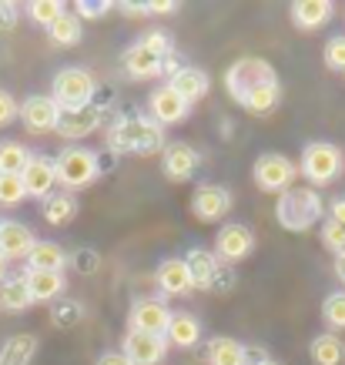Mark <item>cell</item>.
Wrapping results in <instances>:
<instances>
[{
    "mask_svg": "<svg viewBox=\"0 0 345 365\" xmlns=\"http://www.w3.org/2000/svg\"><path fill=\"white\" fill-rule=\"evenodd\" d=\"M165 128L141 114L118 118L108 128V148L114 155H155V151H165Z\"/></svg>",
    "mask_w": 345,
    "mask_h": 365,
    "instance_id": "obj_1",
    "label": "cell"
},
{
    "mask_svg": "<svg viewBox=\"0 0 345 365\" xmlns=\"http://www.w3.org/2000/svg\"><path fill=\"white\" fill-rule=\"evenodd\" d=\"M325 215V201L319 198V191L312 185H292L289 191L279 195V205H275V218L285 232H309L315 228V222H322Z\"/></svg>",
    "mask_w": 345,
    "mask_h": 365,
    "instance_id": "obj_2",
    "label": "cell"
},
{
    "mask_svg": "<svg viewBox=\"0 0 345 365\" xmlns=\"http://www.w3.org/2000/svg\"><path fill=\"white\" fill-rule=\"evenodd\" d=\"M94 78L91 71L84 67H64L54 74V84H51V98L54 104L61 108V114H71V111H81V108H91L94 104Z\"/></svg>",
    "mask_w": 345,
    "mask_h": 365,
    "instance_id": "obj_3",
    "label": "cell"
},
{
    "mask_svg": "<svg viewBox=\"0 0 345 365\" xmlns=\"http://www.w3.org/2000/svg\"><path fill=\"white\" fill-rule=\"evenodd\" d=\"M54 175H57V185H64L67 191L88 188L91 181L101 175L98 151L71 144V148H64V151L54 158Z\"/></svg>",
    "mask_w": 345,
    "mask_h": 365,
    "instance_id": "obj_4",
    "label": "cell"
},
{
    "mask_svg": "<svg viewBox=\"0 0 345 365\" xmlns=\"http://www.w3.org/2000/svg\"><path fill=\"white\" fill-rule=\"evenodd\" d=\"M342 168H345V158H342V151H339L332 141H309L305 148H302L299 171L312 181V188L332 185L335 178L342 175Z\"/></svg>",
    "mask_w": 345,
    "mask_h": 365,
    "instance_id": "obj_5",
    "label": "cell"
},
{
    "mask_svg": "<svg viewBox=\"0 0 345 365\" xmlns=\"http://www.w3.org/2000/svg\"><path fill=\"white\" fill-rule=\"evenodd\" d=\"M295 175H299V168L292 165L285 155H279V151H265L255 161V168H252V178H255L258 191H265V195L289 191L295 185Z\"/></svg>",
    "mask_w": 345,
    "mask_h": 365,
    "instance_id": "obj_6",
    "label": "cell"
},
{
    "mask_svg": "<svg viewBox=\"0 0 345 365\" xmlns=\"http://www.w3.org/2000/svg\"><path fill=\"white\" fill-rule=\"evenodd\" d=\"M262 84H279V74L275 67L262 61V57H238L228 71H225V88L232 98H238L242 91L262 88Z\"/></svg>",
    "mask_w": 345,
    "mask_h": 365,
    "instance_id": "obj_7",
    "label": "cell"
},
{
    "mask_svg": "<svg viewBox=\"0 0 345 365\" xmlns=\"http://www.w3.org/2000/svg\"><path fill=\"white\" fill-rule=\"evenodd\" d=\"M252 252H255V232L248 225L228 222L222 225V232L215 235V258H222L225 265L245 262Z\"/></svg>",
    "mask_w": 345,
    "mask_h": 365,
    "instance_id": "obj_8",
    "label": "cell"
},
{
    "mask_svg": "<svg viewBox=\"0 0 345 365\" xmlns=\"http://www.w3.org/2000/svg\"><path fill=\"white\" fill-rule=\"evenodd\" d=\"M201 168L198 148L188 141H168L161 151V175L168 181H191Z\"/></svg>",
    "mask_w": 345,
    "mask_h": 365,
    "instance_id": "obj_9",
    "label": "cell"
},
{
    "mask_svg": "<svg viewBox=\"0 0 345 365\" xmlns=\"http://www.w3.org/2000/svg\"><path fill=\"white\" fill-rule=\"evenodd\" d=\"M175 312L168 309L161 299H138L128 312V332H145V335H161L165 339L168 322Z\"/></svg>",
    "mask_w": 345,
    "mask_h": 365,
    "instance_id": "obj_10",
    "label": "cell"
},
{
    "mask_svg": "<svg viewBox=\"0 0 345 365\" xmlns=\"http://www.w3.org/2000/svg\"><path fill=\"white\" fill-rule=\"evenodd\" d=\"M24 128L31 134H47V131H57V121H61V108L54 104L51 94H31V98L21 104V114Z\"/></svg>",
    "mask_w": 345,
    "mask_h": 365,
    "instance_id": "obj_11",
    "label": "cell"
},
{
    "mask_svg": "<svg viewBox=\"0 0 345 365\" xmlns=\"http://www.w3.org/2000/svg\"><path fill=\"white\" fill-rule=\"evenodd\" d=\"M228 211H232V195L222 185H201L191 195V215L198 222H222Z\"/></svg>",
    "mask_w": 345,
    "mask_h": 365,
    "instance_id": "obj_12",
    "label": "cell"
},
{
    "mask_svg": "<svg viewBox=\"0 0 345 365\" xmlns=\"http://www.w3.org/2000/svg\"><path fill=\"white\" fill-rule=\"evenodd\" d=\"M121 352L131 359V365H161L168 355V339L145 335V332H128Z\"/></svg>",
    "mask_w": 345,
    "mask_h": 365,
    "instance_id": "obj_13",
    "label": "cell"
},
{
    "mask_svg": "<svg viewBox=\"0 0 345 365\" xmlns=\"http://www.w3.org/2000/svg\"><path fill=\"white\" fill-rule=\"evenodd\" d=\"M148 108H151V121L161 124V128H168V124H181L191 114V104H185V101L168 88V84L155 88V94L148 98Z\"/></svg>",
    "mask_w": 345,
    "mask_h": 365,
    "instance_id": "obj_14",
    "label": "cell"
},
{
    "mask_svg": "<svg viewBox=\"0 0 345 365\" xmlns=\"http://www.w3.org/2000/svg\"><path fill=\"white\" fill-rule=\"evenodd\" d=\"M24 191H27V198H41L44 201L47 195H54V185H57V175H54V161L51 158H41L34 155L24 168Z\"/></svg>",
    "mask_w": 345,
    "mask_h": 365,
    "instance_id": "obj_15",
    "label": "cell"
},
{
    "mask_svg": "<svg viewBox=\"0 0 345 365\" xmlns=\"http://www.w3.org/2000/svg\"><path fill=\"white\" fill-rule=\"evenodd\" d=\"M101 124H104V108L91 104V108H81V111L61 114V121H57V134H61L64 141H81V138H88V134L98 131Z\"/></svg>",
    "mask_w": 345,
    "mask_h": 365,
    "instance_id": "obj_16",
    "label": "cell"
},
{
    "mask_svg": "<svg viewBox=\"0 0 345 365\" xmlns=\"http://www.w3.org/2000/svg\"><path fill=\"white\" fill-rule=\"evenodd\" d=\"M24 285H27L31 305H47L64 295L67 278L64 272H24Z\"/></svg>",
    "mask_w": 345,
    "mask_h": 365,
    "instance_id": "obj_17",
    "label": "cell"
},
{
    "mask_svg": "<svg viewBox=\"0 0 345 365\" xmlns=\"http://www.w3.org/2000/svg\"><path fill=\"white\" fill-rule=\"evenodd\" d=\"M168 88L175 91L185 104H195V101H201L212 91V81H208V74H205L201 67H175Z\"/></svg>",
    "mask_w": 345,
    "mask_h": 365,
    "instance_id": "obj_18",
    "label": "cell"
},
{
    "mask_svg": "<svg viewBox=\"0 0 345 365\" xmlns=\"http://www.w3.org/2000/svg\"><path fill=\"white\" fill-rule=\"evenodd\" d=\"M121 64H124V71H128V78L131 81H148V78H158V74H161L165 61H161L158 54H151V51L138 41V44H131L128 51H124Z\"/></svg>",
    "mask_w": 345,
    "mask_h": 365,
    "instance_id": "obj_19",
    "label": "cell"
},
{
    "mask_svg": "<svg viewBox=\"0 0 345 365\" xmlns=\"http://www.w3.org/2000/svg\"><path fill=\"white\" fill-rule=\"evenodd\" d=\"M34 248V232L21 222H0V258H27V252Z\"/></svg>",
    "mask_w": 345,
    "mask_h": 365,
    "instance_id": "obj_20",
    "label": "cell"
},
{
    "mask_svg": "<svg viewBox=\"0 0 345 365\" xmlns=\"http://www.w3.org/2000/svg\"><path fill=\"white\" fill-rule=\"evenodd\" d=\"M332 4L329 0H295L292 4V24L299 31H319L332 21Z\"/></svg>",
    "mask_w": 345,
    "mask_h": 365,
    "instance_id": "obj_21",
    "label": "cell"
},
{
    "mask_svg": "<svg viewBox=\"0 0 345 365\" xmlns=\"http://www.w3.org/2000/svg\"><path fill=\"white\" fill-rule=\"evenodd\" d=\"M185 265H188V275H191V285L195 288H215V282H218V258H215V252H208V248H191L188 255H185Z\"/></svg>",
    "mask_w": 345,
    "mask_h": 365,
    "instance_id": "obj_22",
    "label": "cell"
},
{
    "mask_svg": "<svg viewBox=\"0 0 345 365\" xmlns=\"http://www.w3.org/2000/svg\"><path fill=\"white\" fill-rule=\"evenodd\" d=\"M158 288H161L165 295H188V292H195L185 258H165V262L158 265Z\"/></svg>",
    "mask_w": 345,
    "mask_h": 365,
    "instance_id": "obj_23",
    "label": "cell"
},
{
    "mask_svg": "<svg viewBox=\"0 0 345 365\" xmlns=\"http://www.w3.org/2000/svg\"><path fill=\"white\" fill-rule=\"evenodd\" d=\"M168 345H178V349H195L201 342V322L188 312H175L171 322H168V332H165Z\"/></svg>",
    "mask_w": 345,
    "mask_h": 365,
    "instance_id": "obj_24",
    "label": "cell"
},
{
    "mask_svg": "<svg viewBox=\"0 0 345 365\" xmlns=\"http://www.w3.org/2000/svg\"><path fill=\"white\" fill-rule=\"evenodd\" d=\"M67 252L54 242H34L27 252V272H64Z\"/></svg>",
    "mask_w": 345,
    "mask_h": 365,
    "instance_id": "obj_25",
    "label": "cell"
},
{
    "mask_svg": "<svg viewBox=\"0 0 345 365\" xmlns=\"http://www.w3.org/2000/svg\"><path fill=\"white\" fill-rule=\"evenodd\" d=\"M235 101H238L248 114H272L282 101V84H262V88L242 91Z\"/></svg>",
    "mask_w": 345,
    "mask_h": 365,
    "instance_id": "obj_26",
    "label": "cell"
},
{
    "mask_svg": "<svg viewBox=\"0 0 345 365\" xmlns=\"http://www.w3.org/2000/svg\"><path fill=\"white\" fill-rule=\"evenodd\" d=\"M37 355V335L21 332L0 345V365H31Z\"/></svg>",
    "mask_w": 345,
    "mask_h": 365,
    "instance_id": "obj_27",
    "label": "cell"
},
{
    "mask_svg": "<svg viewBox=\"0 0 345 365\" xmlns=\"http://www.w3.org/2000/svg\"><path fill=\"white\" fill-rule=\"evenodd\" d=\"M309 355H312L315 365H342L345 342L335 332H322V335H315V339H312V345H309Z\"/></svg>",
    "mask_w": 345,
    "mask_h": 365,
    "instance_id": "obj_28",
    "label": "cell"
},
{
    "mask_svg": "<svg viewBox=\"0 0 345 365\" xmlns=\"http://www.w3.org/2000/svg\"><path fill=\"white\" fill-rule=\"evenodd\" d=\"M47 37H51V44H57V47H74L81 37H84V24H81L78 14L67 11L47 27Z\"/></svg>",
    "mask_w": 345,
    "mask_h": 365,
    "instance_id": "obj_29",
    "label": "cell"
},
{
    "mask_svg": "<svg viewBox=\"0 0 345 365\" xmlns=\"http://www.w3.org/2000/svg\"><path fill=\"white\" fill-rule=\"evenodd\" d=\"M208 362L212 365H245V345L228 339V335H215L208 342Z\"/></svg>",
    "mask_w": 345,
    "mask_h": 365,
    "instance_id": "obj_30",
    "label": "cell"
},
{
    "mask_svg": "<svg viewBox=\"0 0 345 365\" xmlns=\"http://www.w3.org/2000/svg\"><path fill=\"white\" fill-rule=\"evenodd\" d=\"M78 215V198L71 191H61V195H47L44 198V222L47 225H67L74 222Z\"/></svg>",
    "mask_w": 345,
    "mask_h": 365,
    "instance_id": "obj_31",
    "label": "cell"
},
{
    "mask_svg": "<svg viewBox=\"0 0 345 365\" xmlns=\"http://www.w3.org/2000/svg\"><path fill=\"white\" fill-rule=\"evenodd\" d=\"M31 309V295H27V285L21 278H4L0 282V312H24Z\"/></svg>",
    "mask_w": 345,
    "mask_h": 365,
    "instance_id": "obj_32",
    "label": "cell"
},
{
    "mask_svg": "<svg viewBox=\"0 0 345 365\" xmlns=\"http://www.w3.org/2000/svg\"><path fill=\"white\" fill-rule=\"evenodd\" d=\"M31 151L17 141H0V175H24V168L31 161Z\"/></svg>",
    "mask_w": 345,
    "mask_h": 365,
    "instance_id": "obj_33",
    "label": "cell"
},
{
    "mask_svg": "<svg viewBox=\"0 0 345 365\" xmlns=\"http://www.w3.org/2000/svg\"><path fill=\"white\" fill-rule=\"evenodd\" d=\"M27 14H31V21L37 24V27H44L47 31L61 14H67V7L61 4V0H34L31 7H27Z\"/></svg>",
    "mask_w": 345,
    "mask_h": 365,
    "instance_id": "obj_34",
    "label": "cell"
},
{
    "mask_svg": "<svg viewBox=\"0 0 345 365\" xmlns=\"http://www.w3.org/2000/svg\"><path fill=\"white\" fill-rule=\"evenodd\" d=\"M322 319L332 332L345 329V292H332V295L322 302Z\"/></svg>",
    "mask_w": 345,
    "mask_h": 365,
    "instance_id": "obj_35",
    "label": "cell"
},
{
    "mask_svg": "<svg viewBox=\"0 0 345 365\" xmlns=\"http://www.w3.org/2000/svg\"><path fill=\"white\" fill-rule=\"evenodd\" d=\"M81 315H84V305L81 302H57L54 312H51V322H54L57 329H71V325H78Z\"/></svg>",
    "mask_w": 345,
    "mask_h": 365,
    "instance_id": "obj_36",
    "label": "cell"
},
{
    "mask_svg": "<svg viewBox=\"0 0 345 365\" xmlns=\"http://www.w3.org/2000/svg\"><path fill=\"white\" fill-rule=\"evenodd\" d=\"M27 198V191H24V181L17 175H0V205L4 208H14V205H21Z\"/></svg>",
    "mask_w": 345,
    "mask_h": 365,
    "instance_id": "obj_37",
    "label": "cell"
},
{
    "mask_svg": "<svg viewBox=\"0 0 345 365\" xmlns=\"http://www.w3.org/2000/svg\"><path fill=\"white\" fill-rule=\"evenodd\" d=\"M322 245L329 248V252H345V225L332 222V218H325L322 222Z\"/></svg>",
    "mask_w": 345,
    "mask_h": 365,
    "instance_id": "obj_38",
    "label": "cell"
},
{
    "mask_svg": "<svg viewBox=\"0 0 345 365\" xmlns=\"http://www.w3.org/2000/svg\"><path fill=\"white\" fill-rule=\"evenodd\" d=\"M325 67L335 71V74H345V37L342 34L325 44Z\"/></svg>",
    "mask_w": 345,
    "mask_h": 365,
    "instance_id": "obj_39",
    "label": "cell"
},
{
    "mask_svg": "<svg viewBox=\"0 0 345 365\" xmlns=\"http://www.w3.org/2000/svg\"><path fill=\"white\" fill-rule=\"evenodd\" d=\"M141 44L151 51V54H158L161 61H165V54H171V37H168L165 31H151V34H145L141 37Z\"/></svg>",
    "mask_w": 345,
    "mask_h": 365,
    "instance_id": "obj_40",
    "label": "cell"
},
{
    "mask_svg": "<svg viewBox=\"0 0 345 365\" xmlns=\"http://www.w3.org/2000/svg\"><path fill=\"white\" fill-rule=\"evenodd\" d=\"M111 11V4H104V0H81V4H74V14H78L81 21H98V17H104V14Z\"/></svg>",
    "mask_w": 345,
    "mask_h": 365,
    "instance_id": "obj_41",
    "label": "cell"
},
{
    "mask_svg": "<svg viewBox=\"0 0 345 365\" xmlns=\"http://www.w3.org/2000/svg\"><path fill=\"white\" fill-rule=\"evenodd\" d=\"M17 114H21V104H17L7 91H0V128H4V124H11Z\"/></svg>",
    "mask_w": 345,
    "mask_h": 365,
    "instance_id": "obj_42",
    "label": "cell"
},
{
    "mask_svg": "<svg viewBox=\"0 0 345 365\" xmlns=\"http://www.w3.org/2000/svg\"><path fill=\"white\" fill-rule=\"evenodd\" d=\"M17 27V4L0 0V31H14Z\"/></svg>",
    "mask_w": 345,
    "mask_h": 365,
    "instance_id": "obj_43",
    "label": "cell"
},
{
    "mask_svg": "<svg viewBox=\"0 0 345 365\" xmlns=\"http://www.w3.org/2000/svg\"><path fill=\"white\" fill-rule=\"evenodd\" d=\"M178 4L175 0H155V4H145V17H155V14H175Z\"/></svg>",
    "mask_w": 345,
    "mask_h": 365,
    "instance_id": "obj_44",
    "label": "cell"
},
{
    "mask_svg": "<svg viewBox=\"0 0 345 365\" xmlns=\"http://www.w3.org/2000/svg\"><path fill=\"white\" fill-rule=\"evenodd\" d=\"M268 359L265 349H255V345H245V365H262Z\"/></svg>",
    "mask_w": 345,
    "mask_h": 365,
    "instance_id": "obj_45",
    "label": "cell"
},
{
    "mask_svg": "<svg viewBox=\"0 0 345 365\" xmlns=\"http://www.w3.org/2000/svg\"><path fill=\"white\" fill-rule=\"evenodd\" d=\"M98 365H131V359H128L124 352H104L98 359Z\"/></svg>",
    "mask_w": 345,
    "mask_h": 365,
    "instance_id": "obj_46",
    "label": "cell"
},
{
    "mask_svg": "<svg viewBox=\"0 0 345 365\" xmlns=\"http://www.w3.org/2000/svg\"><path fill=\"white\" fill-rule=\"evenodd\" d=\"M329 218L339 225H345V198H335L332 205H329Z\"/></svg>",
    "mask_w": 345,
    "mask_h": 365,
    "instance_id": "obj_47",
    "label": "cell"
},
{
    "mask_svg": "<svg viewBox=\"0 0 345 365\" xmlns=\"http://www.w3.org/2000/svg\"><path fill=\"white\" fill-rule=\"evenodd\" d=\"M118 11H121L124 17H141V14H145V4H121Z\"/></svg>",
    "mask_w": 345,
    "mask_h": 365,
    "instance_id": "obj_48",
    "label": "cell"
},
{
    "mask_svg": "<svg viewBox=\"0 0 345 365\" xmlns=\"http://www.w3.org/2000/svg\"><path fill=\"white\" fill-rule=\"evenodd\" d=\"M335 275H339V278L345 282V252L335 255Z\"/></svg>",
    "mask_w": 345,
    "mask_h": 365,
    "instance_id": "obj_49",
    "label": "cell"
},
{
    "mask_svg": "<svg viewBox=\"0 0 345 365\" xmlns=\"http://www.w3.org/2000/svg\"><path fill=\"white\" fill-rule=\"evenodd\" d=\"M4 275H7V262L0 258V282H4Z\"/></svg>",
    "mask_w": 345,
    "mask_h": 365,
    "instance_id": "obj_50",
    "label": "cell"
},
{
    "mask_svg": "<svg viewBox=\"0 0 345 365\" xmlns=\"http://www.w3.org/2000/svg\"><path fill=\"white\" fill-rule=\"evenodd\" d=\"M262 365H279V362H275V359H265V362H262Z\"/></svg>",
    "mask_w": 345,
    "mask_h": 365,
    "instance_id": "obj_51",
    "label": "cell"
}]
</instances>
